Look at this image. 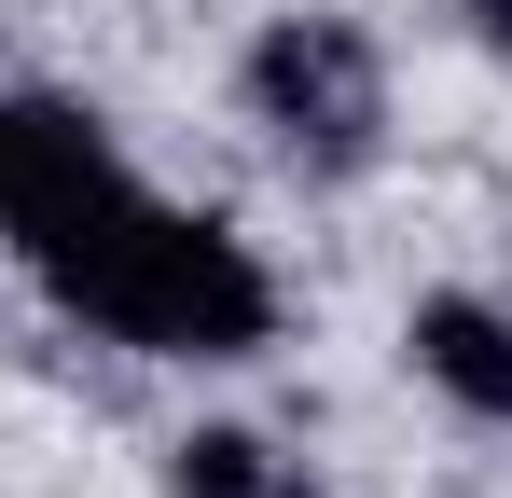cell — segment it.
<instances>
[{"label":"cell","mask_w":512,"mask_h":498,"mask_svg":"<svg viewBox=\"0 0 512 498\" xmlns=\"http://www.w3.org/2000/svg\"><path fill=\"white\" fill-rule=\"evenodd\" d=\"M0 249L139 360H250L277 332V277L250 236L167 208L84 97H0Z\"/></svg>","instance_id":"cell-1"},{"label":"cell","mask_w":512,"mask_h":498,"mask_svg":"<svg viewBox=\"0 0 512 498\" xmlns=\"http://www.w3.org/2000/svg\"><path fill=\"white\" fill-rule=\"evenodd\" d=\"M250 125L305 180H360L388 153V56L360 14H277L250 42Z\"/></svg>","instance_id":"cell-2"},{"label":"cell","mask_w":512,"mask_h":498,"mask_svg":"<svg viewBox=\"0 0 512 498\" xmlns=\"http://www.w3.org/2000/svg\"><path fill=\"white\" fill-rule=\"evenodd\" d=\"M402 346H416V374L457 415L512 429V305H485V291H429L416 319H402Z\"/></svg>","instance_id":"cell-3"},{"label":"cell","mask_w":512,"mask_h":498,"mask_svg":"<svg viewBox=\"0 0 512 498\" xmlns=\"http://www.w3.org/2000/svg\"><path fill=\"white\" fill-rule=\"evenodd\" d=\"M167 498H319V471L277 457L263 429H194V443L167 457Z\"/></svg>","instance_id":"cell-4"},{"label":"cell","mask_w":512,"mask_h":498,"mask_svg":"<svg viewBox=\"0 0 512 498\" xmlns=\"http://www.w3.org/2000/svg\"><path fill=\"white\" fill-rule=\"evenodd\" d=\"M471 28H485V42H499V56H512V0H471Z\"/></svg>","instance_id":"cell-5"}]
</instances>
